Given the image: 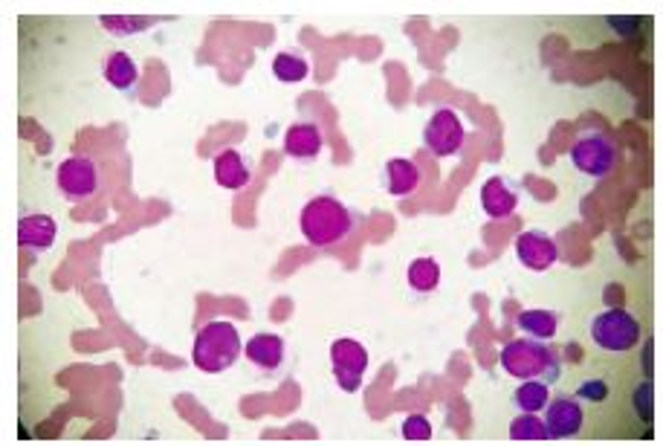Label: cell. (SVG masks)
<instances>
[{
	"label": "cell",
	"instance_id": "11",
	"mask_svg": "<svg viewBox=\"0 0 663 446\" xmlns=\"http://www.w3.org/2000/svg\"><path fill=\"white\" fill-rule=\"evenodd\" d=\"M481 206H484L487 218L504 221V218H510L519 209V192L504 177H490L481 186Z\"/></svg>",
	"mask_w": 663,
	"mask_h": 446
},
{
	"label": "cell",
	"instance_id": "8",
	"mask_svg": "<svg viewBox=\"0 0 663 446\" xmlns=\"http://www.w3.org/2000/svg\"><path fill=\"white\" fill-rule=\"evenodd\" d=\"M61 195L73 203L87 200L99 192V166L90 157H67L56 171Z\"/></svg>",
	"mask_w": 663,
	"mask_h": 446
},
{
	"label": "cell",
	"instance_id": "3",
	"mask_svg": "<svg viewBox=\"0 0 663 446\" xmlns=\"http://www.w3.org/2000/svg\"><path fill=\"white\" fill-rule=\"evenodd\" d=\"M241 357V334L232 322H209L194 339L192 360L203 374H223Z\"/></svg>",
	"mask_w": 663,
	"mask_h": 446
},
{
	"label": "cell",
	"instance_id": "18",
	"mask_svg": "<svg viewBox=\"0 0 663 446\" xmlns=\"http://www.w3.org/2000/svg\"><path fill=\"white\" fill-rule=\"evenodd\" d=\"M105 79L108 84H113L116 90H134V84L139 79L137 61L128 56L125 50H116L111 53V58L105 61Z\"/></svg>",
	"mask_w": 663,
	"mask_h": 446
},
{
	"label": "cell",
	"instance_id": "25",
	"mask_svg": "<svg viewBox=\"0 0 663 446\" xmlns=\"http://www.w3.org/2000/svg\"><path fill=\"white\" fill-rule=\"evenodd\" d=\"M652 397H655V389H652V383L646 380V383H640L632 394V406H635V415L643 423H652Z\"/></svg>",
	"mask_w": 663,
	"mask_h": 446
},
{
	"label": "cell",
	"instance_id": "4",
	"mask_svg": "<svg viewBox=\"0 0 663 446\" xmlns=\"http://www.w3.org/2000/svg\"><path fill=\"white\" fill-rule=\"evenodd\" d=\"M591 342L608 354H626L643 339V328L632 310L626 307H608L591 319Z\"/></svg>",
	"mask_w": 663,
	"mask_h": 446
},
{
	"label": "cell",
	"instance_id": "6",
	"mask_svg": "<svg viewBox=\"0 0 663 446\" xmlns=\"http://www.w3.org/2000/svg\"><path fill=\"white\" fill-rule=\"evenodd\" d=\"M467 142V131L458 119V113L441 108L432 113V119L423 128V145L429 148V154L435 157H455Z\"/></svg>",
	"mask_w": 663,
	"mask_h": 446
},
{
	"label": "cell",
	"instance_id": "16",
	"mask_svg": "<svg viewBox=\"0 0 663 446\" xmlns=\"http://www.w3.org/2000/svg\"><path fill=\"white\" fill-rule=\"evenodd\" d=\"M420 186V168L415 160H388L386 166V189L394 197L415 195Z\"/></svg>",
	"mask_w": 663,
	"mask_h": 446
},
{
	"label": "cell",
	"instance_id": "9",
	"mask_svg": "<svg viewBox=\"0 0 663 446\" xmlns=\"http://www.w3.org/2000/svg\"><path fill=\"white\" fill-rule=\"evenodd\" d=\"M582 406L577 397H553L545 406V426H548V435L556 441H565V438H574L582 432Z\"/></svg>",
	"mask_w": 663,
	"mask_h": 446
},
{
	"label": "cell",
	"instance_id": "15",
	"mask_svg": "<svg viewBox=\"0 0 663 446\" xmlns=\"http://www.w3.org/2000/svg\"><path fill=\"white\" fill-rule=\"evenodd\" d=\"M244 354L255 368L261 371H276L284 363V339L278 334H258L244 345Z\"/></svg>",
	"mask_w": 663,
	"mask_h": 446
},
{
	"label": "cell",
	"instance_id": "5",
	"mask_svg": "<svg viewBox=\"0 0 663 446\" xmlns=\"http://www.w3.org/2000/svg\"><path fill=\"white\" fill-rule=\"evenodd\" d=\"M620 160V148L608 134H585L571 145V163L588 177H606Z\"/></svg>",
	"mask_w": 663,
	"mask_h": 446
},
{
	"label": "cell",
	"instance_id": "17",
	"mask_svg": "<svg viewBox=\"0 0 663 446\" xmlns=\"http://www.w3.org/2000/svg\"><path fill=\"white\" fill-rule=\"evenodd\" d=\"M516 325L522 334L548 342L559 331V313L556 310H522L516 316Z\"/></svg>",
	"mask_w": 663,
	"mask_h": 446
},
{
	"label": "cell",
	"instance_id": "26",
	"mask_svg": "<svg viewBox=\"0 0 663 446\" xmlns=\"http://www.w3.org/2000/svg\"><path fill=\"white\" fill-rule=\"evenodd\" d=\"M608 397V383L603 377H591L580 383V400H588V403H603Z\"/></svg>",
	"mask_w": 663,
	"mask_h": 446
},
{
	"label": "cell",
	"instance_id": "2",
	"mask_svg": "<svg viewBox=\"0 0 663 446\" xmlns=\"http://www.w3.org/2000/svg\"><path fill=\"white\" fill-rule=\"evenodd\" d=\"M501 368L516 377V380H545V383H556L562 374V363L559 354L553 351L545 339H510L501 354H498Z\"/></svg>",
	"mask_w": 663,
	"mask_h": 446
},
{
	"label": "cell",
	"instance_id": "10",
	"mask_svg": "<svg viewBox=\"0 0 663 446\" xmlns=\"http://www.w3.org/2000/svg\"><path fill=\"white\" fill-rule=\"evenodd\" d=\"M516 255L519 261L525 264L527 270L533 273H545L551 270L559 258V247L548 232H536V229H527L516 238Z\"/></svg>",
	"mask_w": 663,
	"mask_h": 446
},
{
	"label": "cell",
	"instance_id": "1",
	"mask_svg": "<svg viewBox=\"0 0 663 446\" xmlns=\"http://www.w3.org/2000/svg\"><path fill=\"white\" fill-rule=\"evenodd\" d=\"M299 229L310 247H333L345 241L354 229L351 209L331 195L313 197L299 215Z\"/></svg>",
	"mask_w": 663,
	"mask_h": 446
},
{
	"label": "cell",
	"instance_id": "23",
	"mask_svg": "<svg viewBox=\"0 0 663 446\" xmlns=\"http://www.w3.org/2000/svg\"><path fill=\"white\" fill-rule=\"evenodd\" d=\"M154 21H148V18H134V15H105L102 18V27L111 29V32H139V29L151 27Z\"/></svg>",
	"mask_w": 663,
	"mask_h": 446
},
{
	"label": "cell",
	"instance_id": "24",
	"mask_svg": "<svg viewBox=\"0 0 663 446\" xmlns=\"http://www.w3.org/2000/svg\"><path fill=\"white\" fill-rule=\"evenodd\" d=\"M403 438L412 441V444H420V441H429L432 438V423L423 418V415H409L403 420Z\"/></svg>",
	"mask_w": 663,
	"mask_h": 446
},
{
	"label": "cell",
	"instance_id": "22",
	"mask_svg": "<svg viewBox=\"0 0 663 446\" xmlns=\"http://www.w3.org/2000/svg\"><path fill=\"white\" fill-rule=\"evenodd\" d=\"M307 73H310L307 61L302 56H296V53H278L276 61H273V76H276L278 82H304Z\"/></svg>",
	"mask_w": 663,
	"mask_h": 446
},
{
	"label": "cell",
	"instance_id": "13",
	"mask_svg": "<svg viewBox=\"0 0 663 446\" xmlns=\"http://www.w3.org/2000/svg\"><path fill=\"white\" fill-rule=\"evenodd\" d=\"M58 235V223L44 215V212H35V215H24L18 221V244L27 247V250L44 252L53 247Z\"/></svg>",
	"mask_w": 663,
	"mask_h": 446
},
{
	"label": "cell",
	"instance_id": "7",
	"mask_svg": "<svg viewBox=\"0 0 663 446\" xmlns=\"http://www.w3.org/2000/svg\"><path fill=\"white\" fill-rule=\"evenodd\" d=\"M331 368L342 391H357L362 386V374L368 368V351L357 339H336L331 345Z\"/></svg>",
	"mask_w": 663,
	"mask_h": 446
},
{
	"label": "cell",
	"instance_id": "20",
	"mask_svg": "<svg viewBox=\"0 0 663 446\" xmlns=\"http://www.w3.org/2000/svg\"><path fill=\"white\" fill-rule=\"evenodd\" d=\"M406 279H409L412 290H417V293H432L441 284V264L435 258H429V255H420V258H415L409 264Z\"/></svg>",
	"mask_w": 663,
	"mask_h": 446
},
{
	"label": "cell",
	"instance_id": "14",
	"mask_svg": "<svg viewBox=\"0 0 663 446\" xmlns=\"http://www.w3.org/2000/svg\"><path fill=\"white\" fill-rule=\"evenodd\" d=\"M215 180H218V186L229 189V192H238V189L249 186L252 171H249V163L238 148H223L221 154L215 157Z\"/></svg>",
	"mask_w": 663,
	"mask_h": 446
},
{
	"label": "cell",
	"instance_id": "12",
	"mask_svg": "<svg viewBox=\"0 0 663 446\" xmlns=\"http://www.w3.org/2000/svg\"><path fill=\"white\" fill-rule=\"evenodd\" d=\"M325 145L316 122H293L284 134V154L293 160H313Z\"/></svg>",
	"mask_w": 663,
	"mask_h": 446
},
{
	"label": "cell",
	"instance_id": "19",
	"mask_svg": "<svg viewBox=\"0 0 663 446\" xmlns=\"http://www.w3.org/2000/svg\"><path fill=\"white\" fill-rule=\"evenodd\" d=\"M551 400V383L545 380H525L519 389L513 391V406L522 412H542Z\"/></svg>",
	"mask_w": 663,
	"mask_h": 446
},
{
	"label": "cell",
	"instance_id": "21",
	"mask_svg": "<svg viewBox=\"0 0 663 446\" xmlns=\"http://www.w3.org/2000/svg\"><path fill=\"white\" fill-rule=\"evenodd\" d=\"M510 438L513 441H551L545 418H539L536 412H522L519 418L510 423Z\"/></svg>",
	"mask_w": 663,
	"mask_h": 446
}]
</instances>
